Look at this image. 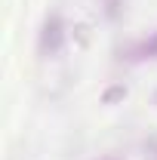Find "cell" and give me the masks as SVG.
<instances>
[{"mask_svg": "<svg viewBox=\"0 0 157 160\" xmlns=\"http://www.w3.org/2000/svg\"><path fill=\"white\" fill-rule=\"evenodd\" d=\"M99 3H102V9H105L108 19H117L120 9H123V0H99Z\"/></svg>", "mask_w": 157, "mask_h": 160, "instance_id": "cell-3", "label": "cell"}, {"mask_svg": "<svg viewBox=\"0 0 157 160\" xmlns=\"http://www.w3.org/2000/svg\"><path fill=\"white\" fill-rule=\"evenodd\" d=\"M154 105H157V96H154Z\"/></svg>", "mask_w": 157, "mask_h": 160, "instance_id": "cell-5", "label": "cell"}, {"mask_svg": "<svg viewBox=\"0 0 157 160\" xmlns=\"http://www.w3.org/2000/svg\"><path fill=\"white\" fill-rule=\"evenodd\" d=\"M123 59H126V62H133V65L157 59V31L151 34V37H145V40H139V43H133V46L123 52Z\"/></svg>", "mask_w": 157, "mask_h": 160, "instance_id": "cell-2", "label": "cell"}, {"mask_svg": "<svg viewBox=\"0 0 157 160\" xmlns=\"http://www.w3.org/2000/svg\"><path fill=\"white\" fill-rule=\"evenodd\" d=\"M62 43H65V25H62L59 16H53V19L43 22V28H40L37 49H40V56H59Z\"/></svg>", "mask_w": 157, "mask_h": 160, "instance_id": "cell-1", "label": "cell"}, {"mask_svg": "<svg viewBox=\"0 0 157 160\" xmlns=\"http://www.w3.org/2000/svg\"><path fill=\"white\" fill-rule=\"evenodd\" d=\"M117 99H126V89H123V86H111V89L105 92V102L111 105V102H117Z\"/></svg>", "mask_w": 157, "mask_h": 160, "instance_id": "cell-4", "label": "cell"}]
</instances>
